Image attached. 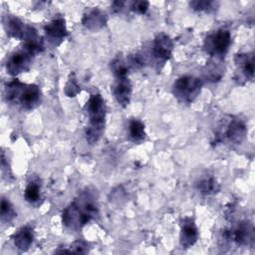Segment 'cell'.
Segmentation results:
<instances>
[{
    "instance_id": "obj_12",
    "label": "cell",
    "mask_w": 255,
    "mask_h": 255,
    "mask_svg": "<svg viewBox=\"0 0 255 255\" xmlns=\"http://www.w3.org/2000/svg\"><path fill=\"white\" fill-rule=\"evenodd\" d=\"M198 239V230L195 225V222L190 217H185L181 222L180 234H179V243L180 246L184 249L190 248L195 244Z\"/></svg>"
},
{
    "instance_id": "obj_23",
    "label": "cell",
    "mask_w": 255,
    "mask_h": 255,
    "mask_svg": "<svg viewBox=\"0 0 255 255\" xmlns=\"http://www.w3.org/2000/svg\"><path fill=\"white\" fill-rule=\"evenodd\" d=\"M89 251V244L83 240L75 241L73 244L70 245L69 249H58L56 253H87Z\"/></svg>"
},
{
    "instance_id": "obj_15",
    "label": "cell",
    "mask_w": 255,
    "mask_h": 255,
    "mask_svg": "<svg viewBox=\"0 0 255 255\" xmlns=\"http://www.w3.org/2000/svg\"><path fill=\"white\" fill-rule=\"evenodd\" d=\"M82 23L89 30H98L107 24V16L99 8H93L84 14Z\"/></svg>"
},
{
    "instance_id": "obj_27",
    "label": "cell",
    "mask_w": 255,
    "mask_h": 255,
    "mask_svg": "<svg viewBox=\"0 0 255 255\" xmlns=\"http://www.w3.org/2000/svg\"><path fill=\"white\" fill-rule=\"evenodd\" d=\"M124 5H125V2H123V1H115V2L112 4L113 10L116 11V12L121 11L122 8L124 7Z\"/></svg>"
},
{
    "instance_id": "obj_11",
    "label": "cell",
    "mask_w": 255,
    "mask_h": 255,
    "mask_svg": "<svg viewBox=\"0 0 255 255\" xmlns=\"http://www.w3.org/2000/svg\"><path fill=\"white\" fill-rule=\"evenodd\" d=\"M47 39L54 46H58L66 38L68 32L66 29L65 20L63 18H57L47 23L44 27Z\"/></svg>"
},
{
    "instance_id": "obj_8",
    "label": "cell",
    "mask_w": 255,
    "mask_h": 255,
    "mask_svg": "<svg viewBox=\"0 0 255 255\" xmlns=\"http://www.w3.org/2000/svg\"><path fill=\"white\" fill-rule=\"evenodd\" d=\"M4 28L7 35L24 42L37 33L32 26L26 25L20 19L12 16H7L4 19Z\"/></svg>"
},
{
    "instance_id": "obj_14",
    "label": "cell",
    "mask_w": 255,
    "mask_h": 255,
    "mask_svg": "<svg viewBox=\"0 0 255 255\" xmlns=\"http://www.w3.org/2000/svg\"><path fill=\"white\" fill-rule=\"evenodd\" d=\"M235 65L237 67L240 77L245 80H253L254 77V56L249 53H242L235 55Z\"/></svg>"
},
{
    "instance_id": "obj_1",
    "label": "cell",
    "mask_w": 255,
    "mask_h": 255,
    "mask_svg": "<svg viewBox=\"0 0 255 255\" xmlns=\"http://www.w3.org/2000/svg\"><path fill=\"white\" fill-rule=\"evenodd\" d=\"M99 207L96 196L90 188L81 191L62 213L63 224L70 230H79L97 218Z\"/></svg>"
},
{
    "instance_id": "obj_22",
    "label": "cell",
    "mask_w": 255,
    "mask_h": 255,
    "mask_svg": "<svg viewBox=\"0 0 255 255\" xmlns=\"http://www.w3.org/2000/svg\"><path fill=\"white\" fill-rule=\"evenodd\" d=\"M112 71L114 75L116 76V79L118 78H128V66L127 63L121 59V58H116L112 64H111Z\"/></svg>"
},
{
    "instance_id": "obj_24",
    "label": "cell",
    "mask_w": 255,
    "mask_h": 255,
    "mask_svg": "<svg viewBox=\"0 0 255 255\" xmlns=\"http://www.w3.org/2000/svg\"><path fill=\"white\" fill-rule=\"evenodd\" d=\"M64 91H65V94L68 96V97H76L80 91H81V88L77 82V79L75 77V74H71L66 85H65V88H64Z\"/></svg>"
},
{
    "instance_id": "obj_9",
    "label": "cell",
    "mask_w": 255,
    "mask_h": 255,
    "mask_svg": "<svg viewBox=\"0 0 255 255\" xmlns=\"http://www.w3.org/2000/svg\"><path fill=\"white\" fill-rule=\"evenodd\" d=\"M173 50V42L165 33H159L155 36L152 44V56L157 63H165L170 59Z\"/></svg>"
},
{
    "instance_id": "obj_10",
    "label": "cell",
    "mask_w": 255,
    "mask_h": 255,
    "mask_svg": "<svg viewBox=\"0 0 255 255\" xmlns=\"http://www.w3.org/2000/svg\"><path fill=\"white\" fill-rule=\"evenodd\" d=\"M224 237L232 240L238 246L253 244L254 241V228L251 224L243 222L238 224L234 229L226 230Z\"/></svg>"
},
{
    "instance_id": "obj_2",
    "label": "cell",
    "mask_w": 255,
    "mask_h": 255,
    "mask_svg": "<svg viewBox=\"0 0 255 255\" xmlns=\"http://www.w3.org/2000/svg\"><path fill=\"white\" fill-rule=\"evenodd\" d=\"M89 124L86 128L85 135L89 144L97 143L105 129L106 125V104L100 94H93L90 96L85 106Z\"/></svg>"
},
{
    "instance_id": "obj_21",
    "label": "cell",
    "mask_w": 255,
    "mask_h": 255,
    "mask_svg": "<svg viewBox=\"0 0 255 255\" xmlns=\"http://www.w3.org/2000/svg\"><path fill=\"white\" fill-rule=\"evenodd\" d=\"M17 216V213L11 204V202L2 197L1 199V221L2 222H11L15 217Z\"/></svg>"
},
{
    "instance_id": "obj_13",
    "label": "cell",
    "mask_w": 255,
    "mask_h": 255,
    "mask_svg": "<svg viewBox=\"0 0 255 255\" xmlns=\"http://www.w3.org/2000/svg\"><path fill=\"white\" fill-rule=\"evenodd\" d=\"M113 94L119 105L127 107L131 98V85L128 78H118L113 87Z\"/></svg>"
},
{
    "instance_id": "obj_6",
    "label": "cell",
    "mask_w": 255,
    "mask_h": 255,
    "mask_svg": "<svg viewBox=\"0 0 255 255\" xmlns=\"http://www.w3.org/2000/svg\"><path fill=\"white\" fill-rule=\"evenodd\" d=\"M231 45V34L226 29H219L209 34L205 40L203 49L211 57L221 59L229 50Z\"/></svg>"
},
{
    "instance_id": "obj_25",
    "label": "cell",
    "mask_w": 255,
    "mask_h": 255,
    "mask_svg": "<svg viewBox=\"0 0 255 255\" xmlns=\"http://www.w3.org/2000/svg\"><path fill=\"white\" fill-rule=\"evenodd\" d=\"M189 5L194 11L201 12V11H208L212 9L213 6L215 5V2L209 1V0H202V1L195 0V1H191Z\"/></svg>"
},
{
    "instance_id": "obj_18",
    "label": "cell",
    "mask_w": 255,
    "mask_h": 255,
    "mask_svg": "<svg viewBox=\"0 0 255 255\" xmlns=\"http://www.w3.org/2000/svg\"><path fill=\"white\" fill-rule=\"evenodd\" d=\"M197 189L203 195H212L219 191V183L213 177H205L198 181Z\"/></svg>"
},
{
    "instance_id": "obj_26",
    "label": "cell",
    "mask_w": 255,
    "mask_h": 255,
    "mask_svg": "<svg viewBox=\"0 0 255 255\" xmlns=\"http://www.w3.org/2000/svg\"><path fill=\"white\" fill-rule=\"evenodd\" d=\"M149 3L147 1H133L130 3V10L138 14H144L148 9Z\"/></svg>"
},
{
    "instance_id": "obj_3",
    "label": "cell",
    "mask_w": 255,
    "mask_h": 255,
    "mask_svg": "<svg viewBox=\"0 0 255 255\" xmlns=\"http://www.w3.org/2000/svg\"><path fill=\"white\" fill-rule=\"evenodd\" d=\"M4 91L7 102L25 110H33L41 102V91L38 86L24 84L17 79L7 83Z\"/></svg>"
},
{
    "instance_id": "obj_7",
    "label": "cell",
    "mask_w": 255,
    "mask_h": 255,
    "mask_svg": "<svg viewBox=\"0 0 255 255\" xmlns=\"http://www.w3.org/2000/svg\"><path fill=\"white\" fill-rule=\"evenodd\" d=\"M33 57L34 55H32L24 48L23 50L13 53L6 62L7 73L11 76H16L27 72L32 65Z\"/></svg>"
},
{
    "instance_id": "obj_5",
    "label": "cell",
    "mask_w": 255,
    "mask_h": 255,
    "mask_svg": "<svg viewBox=\"0 0 255 255\" xmlns=\"http://www.w3.org/2000/svg\"><path fill=\"white\" fill-rule=\"evenodd\" d=\"M202 89V81L194 76H181L172 86L174 97L181 103L190 104L200 94Z\"/></svg>"
},
{
    "instance_id": "obj_4",
    "label": "cell",
    "mask_w": 255,
    "mask_h": 255,
    "mask_svg": "<svg viewBox=\"0 0 255 255\" xmlns=\"http://www.w3.org/2000/svg\"><path fill=\"white\" fill-rule=\"evenodd\" d=\"M247 134V127L243 120L239 118H230L227 122L223 121L217 133L215 134V143L227 142L229 144H240Z\"/></svg>"
},
{
    "instance_id": "obj_16",
    "label": "cell",
    "mask_w": 255,
    "mask_h": 255,
    "mask_svg": "<svg viewBox=\"0 0 255 255\" xmlns=\"http://www.w3.org/2000/svg\"><path fill=\"white\" fill-rule=\"evenodd\" d=\"M14 245L21 251H26L30 248L34 241V229L30 225L22 226L13 235Z\"/></svg>"
},
{
    "instance_id": "obj_17",
    "label": "cell",
    "mask_w": 255,
    "mask_h": 255,
    "mask_svg": "<svg viewBox=\"0 0 255 255\" xmlns=\"http://www.w3.org/2000/svg\"><path fill=\"white\" fill-rule=\"evenodd\" d=\"M128 137L134 143H140L145 138V129L144 125L138 120H131L128 123Z\"/></svg>"
},
{
    "instance_id": "obj_20",
    "label": "cell",
    "mask_w": 255,
    "mask_h": 255,
    "mask_svg": "<svg viewBox=\"0 0 255 255\" xmlns=\"http://www.w3.org/2000/svg\"><path fill=\"white\" fill-rule=\"evenodd\" d=\"M223 74H224L223 69L218 63L212 62V63H208L206 65V69L204 71V76L209 81H212V82L218 81L221 79Z\"/></svg>"
},
{
    "instance_id": "obj_19",
    "label": "cell",
    "mask_w": 255,
    "mask_h": 255,
    "mask_svg": "<svg viewBox=\"0 0 255 255\" xmlns=\"http://www.w3.org/2000/svg\"><path fill=\"white\" fill-rule=\"evenodd\" d=\"M24 198L31 204H37L41 199L40 185L36 181H31L27 184L24 190Z\"/></svg>"
}]
</instances>
